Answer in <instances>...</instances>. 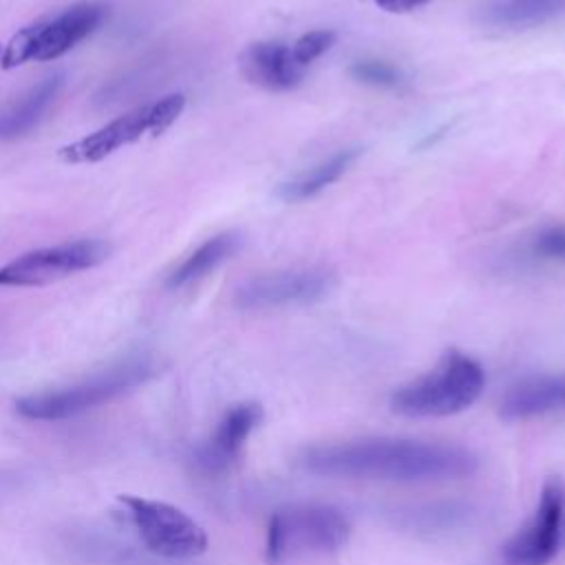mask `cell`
<instances>
[{
    "label": "cell",
    "instance_id": "cell-1",
    "mask_svg": "<svg viewBox=\"0 0 565 565\" xmlns=\"http://www.w3.org/2000/svg\"><path fill=\"white\" fill-rule=\"evenodd\" d=\"M305 466L327 477L437 481L470 475L477 459L466 448L450 444L375 437L311 448L305 455Z\"/></svg>",
    "mask_w": 565,
    "mask_h": 565
},
{
    "label": "cell",
    "instance_id": "cell-2",
    "mask_svg": "<svg viewBox=\"0 0 565 565\" xmlns=\"http://www.w3.org/2000/svg\"><path fill=\"white\" fill-rule=\"evenodd\" d=\"M486 384L477 360L448 351L417 380L399 386L391 397V408L404 417H446L472 406Z\"/></svg>",
    "mask_w": 565,
    "mask_h": 565
},
{
    "label": "cell",
    "instance_id": "cell-3",
    "mask_svg": "<svg viewBox=\"0 0 565 565\" xmlns=\"http://www.w3.org/2000/svg\"><path fill=\"white\" fill-rule=\"evenodd\" d=\"M150 375L152 364L146 358H130L77 384L24 395L15 406L26 419L60 422L108 404L110 399L143 384Z\"/></svg>",
    "mask_w": 565,
    "mask_h": 565
},
{
    "label": "cell",
    "instance_id": "cell-4",
    "mask_svg": "<svg viewBox=\"0 0 565 565\" xmlns=\"http://www.w3.org/2000/svg\"><path fill=\"white\" fill-rule=\"evenodd\" d=\"M106 9L79 2L66 11L15 31L0 49V68L11 71L26 62H51L88 38L104 20Z\"/></svg>",
    "mask_w": 565,
    "mask_h": 565
},
{
    "label": "cell",
    "instance_id": "cell-5",
    "mask_svg": "<svg viewBox=\"0 0 565 565\" xmlns=\"http://www.w3.org/2000/svg\"><path fill=\"white\" fill-rule=\"evenodd\" d=\"M349 536L347 516L331 505H289L274 512L267 530V554L287 561L338 550Z\"/></svg>",
    "mask_w": 565,
    "mask_h": 565
},
{
    "label": "cell",
    "instance_id": "cell-6",
    "mask_svg": "<svg viewBox=\"0 0 565 565\" xmlns=\"http://www.w3.org/2000/svg\"><path fill=\"white\" fill-rule=\"evenodd\" d=\"M113 247L102 238H79L24 252L0 267V287H42L108 260Z\"/></svg>",
    "mask_w": 565,
    "mask_h": 565
},
{
    "label": "cell",
    "instance_id": "cell-7",
    "mask_svg": "<svg viewBox=\"0 0 565 565\" xmlns=\"http://www.w3.org/2000/svg\"><path fill=\"white\" fill-rule=\"evenodd\" d=\"M146 547L166 558H194L205 552V530L183 510L154 499L121 497Z\"/></svg>",
    "mask_w": 565,
    "mask_h": 565
},
{
    "label": "cell",
    "instance_id": "cell-8",
    "mask_svg": "<svg viewBox=\"0 0 565 565\" xmlns=\"http://www.w3.org/2000/svg\"><path fill=\"white\" fill-rule=\"evenodd\" d=\"M333 274L324 267H294L260 274L236 289L241 309H278L289 305H309L324 298L333 287Z\"/></svg>",
    "mask_w": 565,
    "mask_h": 565
},
{
    "label": "cell",
    "instance_id": "cell-9",
    "mask_svg": "<svg viewBox=\"0 0 565 565\" xmlns=\"http://www.w3.org/2000/svg\"><path fill=\"white\" fill-rule=\"evenodd\" d=\"M565 510V486L552 477L543 486L541 501L527 525L503 545L505 565H547L561 541Z\"/></svg>",
    "mask_w": 565,
    "mask_h": 565
},
{
    "label": "cell",
    "instance_id": "cell-10",
    "mask_svg": "<svg viewBox=\"0 0 565 565\" xmlns=\"http://www.w3.org/2000/svg\"><path fill=\"white\" fill-rule=\"evenodd\" d=\"M143 135H150V104H141L106 126L88 132L86 137H79L57 150V157L64 163H97L119 148L139 141Z\"/></svg>",
    "mask_w": 565,
    "mask_h": 565
},
{
    "label": "cell",
    "instance_id": "cell-11",
    "mask_svg": "<svg viewBox=\"0 0 565 565\" xmlns=\"http://www.w3.org/2000/svg\"><path fill=\"white\" fill-rule=\"evenodd\" d=\"M238 66L247 82H252L265 90H271V93L291 90L305 77V68L296 64L291 49L280 42L249 44L241 53Z\"/></svg>",
    "mask_w": 565,
    "mask_h": 565
},
{
    "label": "cell",
    "instance_id": "cell-12",
    "mask_svg": "<svg viewBox=\"0 0 565 565\" xmlns=\"http://www.w3.org/2000/svg\"><path fill=\"white\" fill-rule=\"evenodd\" d=\"M260 417L263 411L258 404H238L230 408L210 441L201 448V463L210 470H221L232 463Z\"/></svg>",
    "mask_w": 565,
    "mask_h": 565
},
{
    "label": "cell",
    "instance_id": "cell-13",
    "mask_svg": "<svg viewBox=\"0 0 565 565\" xmlns=\"http://www.w3.org/2000/svg\"><path fill=\"white\" fill-rule=\"evenodd\" d=\"M561 408H565L563 375H541L523 380L521 384L512 386L501 402V415L505 419H525Z\"/></svg>",
    "mask_w": 565,
    "mask_h": 565
},
{
    "label": "cell",
    "instance_id": "cell-14",
    "mask_svg": "<svg viewBox=\"0 0 565 565\" xmlns=\"http://www.w3.org/2000/svg\"><path fill=\"white\" fill-rule=\"evenodd\" d=\"M64 86V73H51L31 86L13 106L0 115V141L26 135L40 124Z\"/></svg>",
    "mask_w": 565,
    "mask_h": 565
},
{
    "label": "cell",
    "instance_id": "cell-15",
    "mask_svg": "<svg viewBox=\"0 0 565 565\" xmlns=\"http://www.w3.org/2000/svg\"><path fill=\"white\" fill-rule=\"evenodd\" d=\"M238 245H241V236L236 232H221L207 238L172 269L166 285L170 289H179L190 282H196L199 278L214 271L221 263H225L238 249Z\"/></svg>",
    "mask_w": 565,
    "mask_h": 565
},
{
    "label": "cell",
    "instance_id": "cell-16",
    "mask_svg": "<svg viewBox=\"0 0 565 565\" xmlns=\"http://www.w3.org/2000/svg\"><path fill=\"white\" fill-rule=\"evenodd\" d=\"M358 154H360L358 148L338 150L329 159L316 163L311 170H307V172L298 174L296 179L282 183L280 190H278L280 199H285L289 203H298V201L316 196L320 190H324L327 185L338 181L349 170V166L358 159Z\"/></svg>",
    "mask_w": 565,
    "mask_h": 565
},
{
    "label": "cell",
    "instance_id": "cell-17",
    "mask_svg": "<svg viewBox=\"0 0 565 565\" xmlns=\"http://www.w3.org/2000/svg\"><path fill=\"white\" fill-rule=\"evenodd\" d=\"M335 42V33L331 29H316L300 35L289 49L298 66L307 68L313 60H318L324 51H329Z\"/></svg>",
    "mask_w": 565,
    "mask_h": 565
},
{
    "label": "cell",
    "instance_id": "cell-18",
    "mask_svg": "<svg viewBox=\"0 0 565 565\" xmlns=\"http://www.w3.org/2000/svg\"><path fill=\"white\" fill-rule=\"evenodd\" d=\"M351 75L362 82V84H371V86H397L402 73L397 71V66L382 62V60H360L351 66Z\"/></svg>",
    "mask_w": 565,
    "mask_h": 565
},
{
    "label": "cell",
    "instance_id": "cell-19",
    "mask_svg": "<svg viewBox=\"0 0 565 565\" xmlns=\"http://www.w3.org/2000/svg\"><path fill=\"white\" fill-rule=\"evenodd\" d=\"M530 249L541 260H565V223L539 230L530 243Z\"/></svg>",
    "mask_w": 565,
    "mask_h": 565
},
{
    "label": "cell",
    "instance_id": "cell-20",
    "mask_svg": "<svg viewBox=\"0 0 565 565\" xmlns=\"http://www.w3.org/2000/svg\"><path fill=\"white\" fill-rule=\"evenodd\" d=\"M185 108V95L170 93L157 102H150V135L168 130Z\"/></svg>",
    "mask_w": 565,
    "mask_h": 565
},
{
    "label": "cell",
    "instance_id": "cell-21",
    "mask_svg": "<svg viewBox=\"0 0 565 565\" xmlns=\"http://www.w3.org/2000/svg\"><path fill=\"white\" fill-rule=\"evenodd\" d=\"M430 0H375V4L388 13H408Z\"/></svg>",
    "mask_w": 565,
    "mask_h": 565
}]
</instances>
